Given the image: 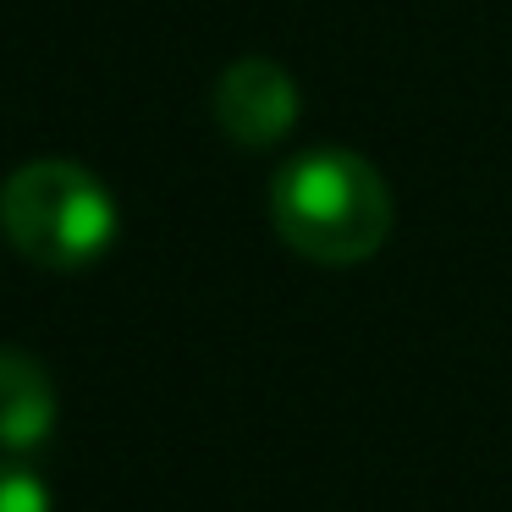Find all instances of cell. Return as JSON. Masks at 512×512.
<instances>
[{"mask_svg":"<svg viewBox=\"0 0 512 512\" xmlns=\"http://www.w3.org/2000/svg\"><path fill=\"white\" fill-rule=\"evenodd\" d=\"M303 116V94H298V78L287 67L265 56H243L221 72L215 83V122L232 144L243 149H270L298 127Z\"/></svg>","mask_w":512,"mask_h":512,"instance_id":"3957f363","label":"cell"},{"mask_svg":"<svg viewBox=\"0 0 512 512\" xmlns=\"http://www.w3.org/2000/svg\"><path fill=\"white\" fill-rule=\"evenodd\" d=\"M391 188L353 149H309L270 182V221L309 265H364L391 237Z\"/></svg>","mask_w":512,"mask_h":512,"instance_id":"6da1fadb","label":"cell"},{"mask_svg":"<svg viewBox=\"0 0 512 512\" xmlns=\"http://www.w3.org/2000/svg\"><path fill=\"white\" fill-rule=\"evenodd\" d=\"M56 430L50 369L23 347H0V452H34Z\"/></svg>","mask_w":512,"mask_h":512,"instance_id":"277c9868","label":"cell"},{"mask_svg":"<svg viewBox=\"0 0 512 512\" xmlns=\"http://www.w3.org/2000/svg\"><path fill=\"white\" fill-rule=\"evenodd\" d=\"M0 232L39 270H89L116 243V199L78 160H28L0 182Z\"/></svg>","mask_w":512,"mask_h":512,"instance_id":"7a4b0ae2","label":"cell"},{"mask_svg":"<svg viewBox=\"0 0 512 512\" xmlns=\"http://www.w3.org/2000/svg\"><path fill=\"white\" fill-rule=\"evenodd\" d=\"M0 512H50V490L39 474H28L23 463L0 457Z\"/></svg>","mask_w":512,"mask_h":512,"instance_id":"5b68a950","label":"cell"}]
</instances>
